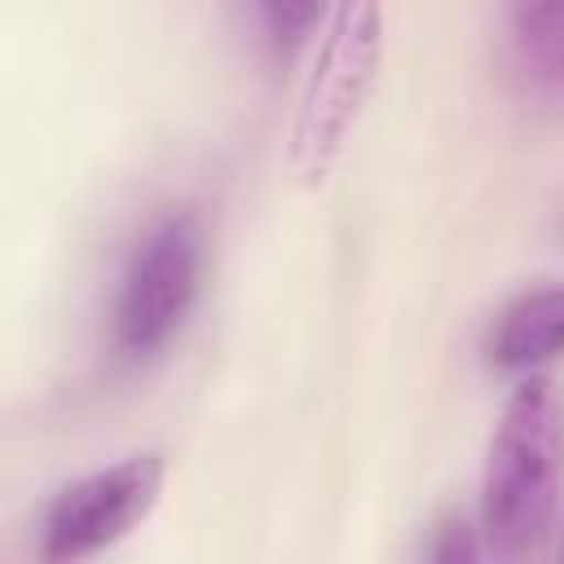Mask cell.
I'll return each instance as SVG.
<instances>
[{
  "instance_id": "1",
  "label": "cell",
  "mask_w": 564,
  "mask_h": 564,
  "mask_svg": "<svg viewBox=\"0 0 564 564\" xmlns=\"http://www.w3.org/2000/svg\"><path fill=\"white\" fill-rule=\"evenodd\" d=\"M564 494V392L551 375H524L502 405L480 471V533L498 555L533 551Z\"/></svg>"
},
{
  "instance_id": "2",
  "label": "cell",
  "mask_w": 564,
  "mask_h": 564,
  "mask_svg": "<svg viewBox=\"0 0 564 564\" xmlns=\"http://www.w3.org/2000/svg\"><path fill=\"white\" fill-rule=\"evenodd\" d=\"M388 9L383 0H330L317 57L304 75L295 119L286 132V167L317 189L344 159L383 66Z\"/></svg>"
},
{
  "instance_id": "3",
  "label": "cell",
  "mask_w": 564,
  "mask_h": 564,
  "mask_svg": "<svg viewBox=\"0 0 564 564\" xmlns=\"http://www.w3.org/2000/svg\"><path fill=\"white\" fill-rule=\"evenodd\" d=\"M207 264V220L194 203H172L137 234L115 304H110V344L119 361H154L189 322Z\"/></svg>"
},
{
  "instance_id": "4",
  "label": "cell",
  "mask_w": 564,
  "mask_h": 564,
  "mask_svg": "<svg viewBox=\"0 0 564 564\" xmlns=\"http://www.w3.org/2000/svg\"><path fill=\"white\" fill-rule=\"evenodd\" d=\"M163 485H167V458L159 449L128 454L110 467H97L62 485L40 507L35 555L48 564H66L123 542L159 507Z\"/></svg>"
},
{
  "instance_id": "5",
  "label": "cell",
  "mask_w": 564,
  "mask_h": 564,
  "mask_svg": "<svg viewBox=\"0 0 564 564\" xmlns=\"http://www.w3.org/2000/svg\"><path fill=\"white\" fill-rule=\"evenodd\" d=\"M485 357L511 375H533L564 357V282L529 286L507 300L485 335Z\"/></svg>"
},
{
  "instance_id": "6",
  "label": "cell",
  "mask_w": 564,
  "mask_h": 564,
  "mask_svg": "<svg viewBox=\"0 0 564 564\" xmlns=\"http://www.w3.org/2000/svg\"><path fill=\"white\" fill-rule=\"evenodd\" d=\"M507 62L533 97H564V0H502Z\"/></svg>"
},
{
  "instance_id": "7",
  "label": "cell",
  "mask_w": 564,
  "mask_h": 564,
  "mask_svg": "<svg viewBox=\"0 0 564 564\" xmlns=\"http://www.w3.org/2000/svg\"><path fill=\"white\" fill-rule=\"evenodd\" d=\"M256 4V22H260V40L269 44L273 57H291L317 26L326 0H251Z\"/></svg>"
},
{
  "instance_id": "8",
  "label": "cell",
  "mask_w": 564,
  "mask_h": 564,
  "mask_svg": "<svg viewBox=\"0 0 564 564\" xmlns=\"http://www.w3.org/2000/svg\"><path fill=\"white\" fill-rule=\"evenodd\" d=\"M480 551V542H476V529L463 520V516H449V520H441L436 524V538H432V546H427V555L432 560H441V564H458V560H471Z\"/></svg>"
}]
</instances>
